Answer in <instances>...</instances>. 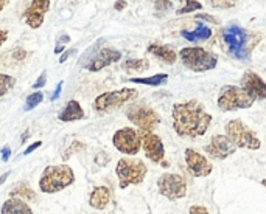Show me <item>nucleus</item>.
I'll use <instances>...</instances> for the list:
<instances>
[{"label":"nucleus","instance_id":"1","mask_svg":"<svg viewBox=\"0 0 266 214\" xmlns=\"http://www.w3.org/2000/svg\"><path fill=\"white\" fill-rule=\"evenodd\" d=\"M212 115L204 111L201 102L192 99L173 105V129L182 138H196L207 132Z\"/></svg>","mask_w":266,"mask_h":214},{"label":"nucleus","instance_id":"2","mask_svg":"<svg viewBox=\"0 0 266 214\" xmlns=\"http://www.w3.org/2000/svg\"><path fill=\"white\" fill-rule=\"evenodd\" d=\"M75 182V174L70 166L67 165H56L47 166L39 180V189L47 194L59 192L64 188L70 186Z\"/></svg>","mask_w":266,"mask_h":214},{"label":"nucleus","instance_id":"3","mask_svg":"<svg viewBox=\"0 0 266 214\" xmlns=\"http://www.w3.org/2000/svg\"><path fill=\"white\" fill-rule=\"evenodd\" d=\"M179 56L184 66L193 72L213 70L218 64V58L213 53L201 47H186L181 50Z\"/></svg>","mask_w":266,"mask_h":214},{"label":"nucleus","instance_id":"4","mask_svg":"<svg viewBox=\"0 0 266 214\" xmlns=\"http://www.w3.org/2000/svg\"><path fill=\"white\" fill-rule=\"evenodd\" d=\"M147 166L139 158H120L115 168L120 188L125 189L129 185H139L147 176Z\"/></svg>","mask_w":266,"mask_h":214},{"label":"nucleus","instance_id":"5","mask_svg":"<svg viewBox=\"0 0 266 214\" xmlns=\"http://www.w3.org/2000/svg\"><path fill=\"white\" fill-rule=\"evenodd\" d=\"M223 42L228 51L237 59H248L249 56V36L241 27L232 24L223 30Z\"/></svg>","mask_w":266,"mask_h":214},{"label":"nucleus","instance_id":"6","mask_svg":"<svg viewBox=\"0 0 266 214\" xmlns=\"http://www.w3.org/2000/svg\"><path fill=\"white\" fill-rule=\"evenodd\" d=\"M252 104L254 98L249 96L241 87H237V85H226V87H223L218 96V107L223 112L249 109Z\"/></svg>","mask_w":266,"mask_h":214},{"label":"nucleus","instance_id":"7","mask_svg":"<svg viewBox=\"0 0 266 214\" xmlns=\"http://www.w3.org/2000/svg\"><path fill=\"white\" fill-rule=\"evenodd\" d=\"M226 137L237 147L257 151V149H260V146H261L258 137L241 120H231L226 124Z\"/></svg>","mask_w":266,"mask_h":214},{"label":"nucleus","instance_id":"8","mask_svg":"<svg viewBox=\"0 0 266 214\" xmlns=\"http://www.w3.org/2000/svg\"><path fill=\"white\" fill-rule=\"evenodd\" d=\"M136 98H137L136 89H120V90H114V92L101 93L94 101V111L100 112V114H105V112H109L111 109L123 105L125 102L132 101Z\"/></svg>","mask_w":266,"mask_h":214},{"label":"nucleus","instance_id":"9","mask_svg":"<svg viewBox=\"0 0 266 214\" xmlns=\"http://www.w3.org/2000/svg\"><path fill=\"white\" fill-rule=\"evenodd\" d=\"M128 120L137 126L140 131L153 132L156 127L160 124V117L151 107L143 104H134L128 109Z\"/></svg>","mask_w":266,"mask_h":214},{"label":"nucleus","instance_id":"10","mask_svg":"<svg viewBox=\"0 0 266 214\" xmlns=\"http://www.w3.org/2000/svg\"><path fill=\"white\" fill-rule=\"evenodd\" d=\"M112 144L121 154L136 155V154H139L140 147H142V138H140V135L136 129H131V127H123V129H118L114 134Z\"/></svg>","mask_w":266,"mask_h":214},{"label":"nucleus","instance_id":"11","mask_svg":"<svg viewBox=\"0 0 266 214\" xmlns=\"http://www.w3.org/2000/svg\"><path fill=\"white\" fill-rule=\"evenodd\" d=\"M157 188L162 196L170 200H179L187 194V183L179 174H163L157 180Z\"/></svg>","mask_w":266,"mask_h":214},{"label":"nucleus","instance_id":"12","mask_svg":"<svg viewBox=\"0 0 266 214\" xmlns=\"http://www.w3.org/2000/svg\"><path fill=\"white\" fill-rule=\"evenodd\" d=\"M237 146L226 135H213L210 143L204 146V152L216 160H224L235 154Z\"/></svg>","mask_w":266,"mask_h":214},{"label":"nucleus","instance_id":"13","mask_svg":"<svg viewBox=\"0 0 266 214\" xmlns=\"http://www.w3.org/2000/svg\"><path fill=\"white\" fill-rule=\"evenodd\" d=\"M139 135L142 138V147H143V151H145V155L153 163H162L163 157H165V147H163L160 137H157L153 132H145V131H140Z\"/></svg>","mask_w":266,"mask_h":214},{"label":"nucleus","instance_id":"14","mask_svg":"<svg viewBox=\"0 0 266 214\" xmlns=\"http://www.w3.org/2000/svg\"><path fill=\"white\" fill-rule=\"evenodd\" d=\"M186 163L193 177H207L212 173V163L193 149L186 151Z\"/></svg>","mask_w":266,"mask_h":214},{"label":"nucleus","instance_id":"15","mask_svg":"<svg viewBox=\"0 0 266 214\" xmlns=\"http://www.w3.org/2000/svg\"><path fill=\"white\" fill-rule=\"evenodd\" d=\"M241 89L258 101L266 99V82L254 72H246L241 76Z\"/></svg>","mask_w":266,"mask_h":214},{"label":"nucleus","instance_id":"16","mask_svg":"<svg viewBox=\"0 0 266 214\" xmlns=\"http://www.w3.org/2000/svg\"><path fill=\"white\" fill-rule=\"evenodd\" d=\"M50 10V0H31V5L24 13L25 24L30 28H39L44 24V16Z\"/></svg>","mask_w":266,"mask_h":214},{"label":"nucleus","instance_id":"17","mask_svg":"<svg viewBox=\"0 0 266 214\" xmlns=\"http://www.w3.org/2000/svg\"><path fill=\"white\" fill-rule=\"evenodd\" d=\"M121 59V53L118 50L114 48H101L98 53H95V56L87 62L86 69L91 72H100L105 67L111 66V64H115Z\"/></svg>","mask_w":266,"mask_h":214},{"label":"nucleus","instance_id":"18","mask_svg":"<svg viewBox=\"0 0 266 214\" xmlns=\"http://www.w3.org/2000/svg\"><path fill=\"white\" fill-rule=\"evenodd\" d=\"M148 53H151L153 56L160 59L163 64H168V66H173V64L176 62V59H178V55L171 47L156 44V42L151 45H148Z\"/></svg>","mask_w":266,"mask_h":214},{"label":"nucleus","instance_id":"19","mask_svg":"<svg viewBox=\"0 0 266 214\" xmlns=\"http://www.w3.org/2000/svg\"><path fill=\"white\" fill-rule=\"evenodd\" d=\"M111 200V191L106 186H97L94 188L92 194L89 197V205L95 209H103Z\"/></svg>","mask_w":266,"mask_h":214},{"label":"nucleus","instance_id":"20","mask_svg":"<svg viewBox=\"0 0 266 214\" xmlns=\"http://www.w3.org/2000/svg\"><path fill=\"white\" fill-rule=\"evenodd\" d=\"M58 118H59L61 121L70 123V121L83 120V118H86V117H84V111H83V107L79 105V102H78V101H75V99H72V101H69V102H67L66 109L59 114V117H58Z\"/></svg>","mask_w":266,"mask_h":214},{"label":"nucleus","instance_id":"21","mask_svg":"<svg viewBox=\"0 0 266 214\" xmlns=\"http://www.w3.org/2000/svg\"><path fill=\"white\" fill-rule=\"evenodd\" d=\"M2 214H33L28 203L22 199L11 197L2 206Z\"/></svg>","mask_w":266,"mask_h":214},{"label":"nucleus","instance_id":"22","mask_svg":"<svg viewBox=\"0 0 266 214\" xmlns=\"http://www.w3.org/2000/svg\"><path fill=\"white\" fill-rule=\"evenodd\" d=\"M182 37H186L189 42H196V40H207L212 36V30L202 22L196 24V30L193 31H182L181 33Z\"/></svg>","mask_w":266,"mask_h":214},{"label":"nucleus","instance_id":"23","mask_svg":"<svg viewBox=\"0 0 266 214\" xmlns=\"http://www.w3.org/2000/svg\"><path fill=\"white\" fill-rule=\"evenodd\" d=\"M168 79V75L167 73H159V75H154V76H150V78H131L128 81L131 82H136V84H143V85H162L165 84Z\"/></svg>","mask_w":266,"mask_h":214},{"label":"nucleus","instance_id":"24","mask_svg":"<svg viewBox=\"0 0 266 214\" xmlns=\"http://www.w3.org/2000/svg\"><path fill=\"white\" fill-rule=\"evenodd\" d=\"M123 67L126 72H143L150 69V61L148 59H128Z\"/></svg>","mask_w":266,"mask_h":214},{"label":"nucleus","instance_id":"25","mask_svg":"<svg viewBox=\"0 0 266 214\" xmlns=\"http://www.w3.org/2000/svg\"><path fill=\"white\" fill-rule=\"evenodd\" d=\"M11 197H22V199H25V202L27 200H34L36 192L27 185H20L14 191H11Z\"/></svg>","mask_w":266,"mask_h":214},{"label":"nucleus","instance_id":"26","mask_svg":"<svg viewBox=\"0 0 266 214\" xmlns=\"http://www.w3.org/2000/svg\"><path fill=\"white\" fill-rule=\"evenodd\" d=\"M14 85H16V78L5 75V73H0V96L7 95Z\"/></svg>","mask_w":266,"mask_h":214},{"label":"nucleus","instance_id":"27","mask_svg":"<svg viewBox=\"0 0 266 214\" xmlns=\"http://www.w3.org/2000/svg\"><path fill=\"white\" fill-rule=\"evenodd\" d=\"M42 99H44V93H42V92H34V93L28 95V96H27V101H25V111L28 112V111L34 109V107H36L37 104L42 102Z\"/></svg>","mask_w":266,"mask_h":214},{"label":"nucleus","instance_id":"28","mask_svg":"<svg viewBox=\"0 0 266 214\" xmlns=\"http://www.w3.org/2000/svg\"><path fill=\"white\" fill-rule=\"evenodd\" d=\"M207 4L216 10H229L237 5V0H207Z\"/></svg>","mask_w":266,"mask_h":214},{"label":"nucleus","instance_id":"29","mask_svg":"<svg viewBox=\"0 0 266 214\" xmlns=\"http://www.w3.org/2000/svg\"><path fill=\"white\" fill-rule=\"evenodd\" d=\"M202 5L198 2V0H186V7H182L176 11V14H187V13H193L201 10Z\"/></svg>","mask_w":266,"mask_h":214},{"label":"nucleus","instance_id":"30","mask_svg":"<svg viewBox=\"0 0 266 214\" xmlns=\"http://www.w3.org/2000/svg\"><path fill=\"white\" fill-rule=\"evenodd\" d=\"M67 42H70V36L67 33H61L56 39V47H55V53L59 55V53H63L64 50V45L67 44Z\"/></svg>","mask_w":266,"mask_h":214},{"label":"nucleus","instance_id":"31","mask_svg":"<svg viewBox=\"0 0 266 214\" xmlns=\"http://www.w3.org/2000/svg\"><path fill=\"white\" fill-rule=\"evenodd\" d=\"M171 2L170 0H156V4H154V11L157 13V14H163V13H167L170 8H171Z\"/></svg>","mask_w":266,"mask_h":214},{"label":"nucleus","instance_id":"32","mask_svg":"<svg viewBox=\"0 0 266 214\" xmlns=\"http://www.w3.org/2000/svg\"><path fill=\"white\" fill-rule=\"evenodd\" d=\"M46 82H47V72H42V73H40V76L37 78V81L33 84V89H34V90L42 89L44 85H46Z\"/></svg>","mask_w":266,"mask_h":214},{"label":"nucleus","instance_id":"33","mask_svg":"<svg viewBox=\"0 0 266 214\" xmlns=\"http://www.w3.org/2000/svg\"><path fill=\"white\" fill-rule=\"evenodd\" d=\"M86 147L84 143H81V141H73V144L70 146V149L66 152V157H70L72 152H78V151H83V149Z\"/></svg>","mask_w":266,"mask_h":214},{"label":"nucleus","instance_id":"34","mask_svg":"<svg viewBox=\"0 0 266 214\" xmlns=\"http://www.w3.org/2000/svg\"><path fill=\"white\" fill-rule=\"evenodd\" d=\"M190 214H210L207 208H204L201 205H193L190 206Z\"/></svg>","mask_w":266,"mask_h":214},{"label":"nucleus","instance_id":"35","mask_svg":"<svg viewBox=\"0 0 266 214\" xmlns=\"http://www.w3.org/2000/svg\"><path fill=\"white\" fill-rule=\"evenodd\" d=\"M25 56H27V51L24 48H16L13 51V59H16V61H24Z\"/></svg>","mask_w":266,"mask_h":214},{"label":"nucleus","instance_id":"36","mask_svg":"<svg viewBox=\"0 0 266 214\" xmlns=\"http://www.w3.org/2000/svg\"><path fill=\"white\" fill-rule=\"evenodd\" d=\"M42 146V141H36V143H33V144H30L27 149H25V152H24V155H28V154H31L33 151H36L37 147H40Z\"/></svg>","mask_w":266,"mask_h":214},{"label":"nucleus","instance_id":"37","mask_svg":"<svg viewBox=\"0 0 266 214\" xmlns=\"http://www.w3.org/2000/svg\"><path fill=\"white\" fill-rule=\"evenodd\" d=\"M0 154H2V162H8L10 157H11V149L10 146H5L2 151H0Z\"/></svg>","mask_w":266,"mask_h":214},{"label":"nucleus","instance_id":"38","mask_svg":"<svg viewBox=\"0 0 266 214\" xmlns=\"http://www.w3.org/2000/svg\"><path fill=\"white\" fill-rule=\"evenodd\" d=\"M61 89H63V81L61 82H58V85H56V89H55V92H53V95H52V101H56L58 98H59V93H61Z\"/></svg>","mask_w":266,"mask_h":214},{"label":"nucleus","instance_id":"39","mask_svg":"<svg viewBox=\"0 0 266 214\" xmlns=\"http://www.w3.org/2000/svg\"><path fill=\"white\" fill-rule=\"evenodd\" d=\"M73 53H75V48H72V50H67V51H64V53H63V56H61V58H59V64H63V62H66V61H67V59H69V58H70V56H72Z\"/></svg>","mask_w":266,"mask_h":214},{"label":"nucleus","instance_id":"40","mask_svg":"<svg viewBox=\"0 0 266 214\" xmlns=\"http://www.w3.org/2000/svg\"><path fill=\"white\" fill-rule=\"evenodd\" d=\"M126 2H125V0H117V2H115V5H114V8L117 10V11H121V10H125L126 8Z\"/></svg>","mask_w":266,"mask_h":214},{"label":"nucleus","instance_id":"41","mask_svg":"<svg viewBox=\"0 0 266 214\" xmlns=\"http://www.w3.org/2000/svg\"><path fill=\"white\" fill-rule=\"evenodd\" d=\"M8 39V31L7 30H0V47H2Z\"/></svg>","mask_w":266,"mask_h":214},{"label":"nucleus","instance_id":"42","mask_svg":"<svg viewBox=\"0 0 266 214\" xmlns=\"http://www.w3.org/2000/svg\"><path fill=\"white\" fill-rule=\"evenodd\" d=\"M196 19H206V20H210V22H216V20L209 14H199V16H196Z\"/></svg>","mask_w":266,"mask_h":214},{"label":"nucleus","instance_id":"43","mask_svg":"<svg viewBox=\"0 0 266 214\" xmlns=\"http://www.w3.org/2000/svg\"><path fill=\"white\" fill-rule=\"evenodd\" d=\"M11 0H0V11H4L8 5H10Z\"/></svg>","mask_w":266,"mask_h":214},{"label":"nucleus","instance_id":"44","mask_svg":"<svg viewBox=\"0 0 266 214\" xmlns=\"http://www.w3.org/2000/svg\"><path fill=\"white\" fill-rule=\"evenodd\" d=\"M8 177H10V171H8V173H5L2 177H0V185H4V183H5V180H7Z\"/></svg>","mask_w":266,"mask_h":214},{"label":"nucleus","instance_id":"45","mask_svg":"<svg viewBox=\"0 0 266 214\" xmlns=\"http://www.w3.org/2000/svg\"><path fill=\"white\" fill-rule=\"evenodd\" d=\"M28 135H30L28 132H27V134H24V135H22V141H20V143H24V141H25V140L28 138Z\"/></svg>","mask_w":266,"mask_h":214},{"label":"nucleus","instance_id":"46","mask_svg":"<svg viewBox=\"0 0 266 214\" xmlns=\"http://www.w3.org/2000/svg\"><path fill=\"white\" fill-rule=\"evenodd\" d=\"M261 185H263V186L266 188V179H263V180H261Z\"/></svg>","mask_w":266,"mask_h":214}]
</instances>
